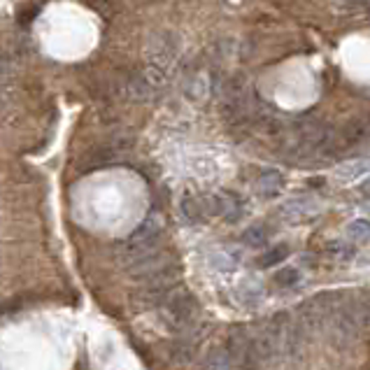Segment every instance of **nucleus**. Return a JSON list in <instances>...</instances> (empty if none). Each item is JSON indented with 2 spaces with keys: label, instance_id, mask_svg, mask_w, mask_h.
I'll return each mask as SVG.
<instances>
[{
  "label": "nucleus",
  "instance_id": "nucleus-13",
  "mask_svg": "<svg viewBox=\"0 0 370 370\" xmlns=\"http://www.w3.org/2000/svg\"><path fill=\"white\" fill-rule=\"evenodd\" d=\"M347 233L349 237H352L354 242H363V240H368L370 237V219H354L352 223L347 226Z\"/></svg>",
  "mask_w": 370,
  "mask_h": 370
},
{
  "label": "nucleus",
  "instance_id": "nucleus-6",
  "mask_svg": "<svg viewBox=\"0 0 370 370\" xmlns=\"http://www.w3.org/2000/svg\"><path fill=\"white\" fill-rule=\"evenodd\" d=\"M207 205H209V212L219 214L221 219H226L228 223L240 221V216L244 212L242 198L233 191H221V193L212 195V198H207Z\"/></svg>",
  "mask_w": 370,
  "mask_h": 370
},
{
  "label": "nucleus",
  "instance_id": "nucleus-4",
  "mask_svg": "<svg viewBox=\"0 0 370 370\" xmlns=\"http://www.w3.org/2000/svg\"><path fill=\"white\" fill-rule=\"evenodd\" d=\"M226 356L230 370H258L261 361H258L254 340H251V331L247 328H233L226 340Z\"/></svg>",
  "mask_w": 370,
  "mask_h": 370
},
{
  "label": "nucleus",
  "instance_id": "nucleus-8",
  "mask_svg": "<svg viewBox=\"0 0 370 370\" xmlns=\"http://www.w3.org/2000/svg\"><path fill=\"white\" fill-rule=\"evenodd\" d=\"M314 212H317V205H314L312 200L307 198H300V200H291L286 202V205H282V209H279V216H282L284 221H303L307 219V216H312Z\"/></svg>",
  "mask_w": 370,
  "mask_h": 370
},
{
  "label": "nucleus",
  "instance_id": "nucleus-12",
  "mask_svg": "<svg viewBox=\"0 0 370 370\" xmlns=\"http://www.w3.org/2000/svg\"><path fill=\"white\" fill-rule=\"evenodd\" d=\"M300 282V270L298 268H282L275 272V284L279 289H291Z\"/></svg>",
  "mask_w": 370,
  "mask_h": 370
},
{
  "label": "nucleus",
  "instance_id": "nucleus-3",
  "mask_svg": "<svg viewBox=\"0 0 370 370\" xmlns=\"http://www.w3.org/2000/svg\"><path fill=\"white\" fill-rule=\"evenodd\" d=\"M161 312H163L165 326L179 333L195 324L198 305H195V298L186 289L175 286V289L168 293V298L163 300V305H161Z\"/></svg>",
  "mask_w": 370,
  "mask_h": 370
},
{
  "label": "nucleus",
  "instance_id": "nucleus-15",
  "mask_svg": "<svg viewBox=\"0 0 370 370\" xmlns=\"http://www.w3.org/2000/svg\"><path fill=\"white\" fill-rule=\"evenodd\" d=\"M361 191L366 193V195H370V177H368L366 182H363V184H361Z\"/></svg>",
  "mask_w": 370,
  "mask_h": 370
},
{
  "label": "nucleus",
  "instance_id": "nucleus-11",
  "mask_svg": "<svg viewBox=\"0 0 370 370\" xmlns=\"http://www.w3.org/2000/svg\"><path fill=\"white\" fill-rule=\"evenodd\" d=\"M268 240V228L265 226H249L242 233V242L249 244V247H261Z\"/></svg>",
  "mask_w": 370,
  "mask_h": 370
},
{
  "label": "nucleus",
  "instance_id": "nucleus-1",
  "mask_svg": "<svg viewBox=\"0 0 370 370\" xmlns=\"http://www.w3.org/2000/svg\"><path fill=\"white\" fill-rule=\"evenodd\" d=\"M328 331L338 347H349L363 335L370 333V305L366 300H347L335 303L333 314L328 319Z\"/></svg>",
  "mask_w": 370,
  "mask_h": 370
},
{
  "label": "nucleus",
  "instance_id": "nucleus-16",
  "mask_svg": "<svg viewBox=\"0 0 370 370\" xmlns=\"http://www.w3.org/2000/svg\"><path fill=\"white\" fill-rule=\"evenodd\" d=\"M363 370H370V361H368V366H366V368H363Z\"/></svg>",
  "mask_w": 370,
  "mask_h": 370
},
{
  "label": "nucleus",
  "instance_id": "nucleus-9",
  "mask_svg": "<svg viewBox=\"0 0 370 370\" xmlns=\"http://www.w3.org/2000/svg\"><path fill=\"white\" fill-rule=\"evenodd\" d=\"M282 184H284V177L279 172L272 170V172H263L261 177H258L256 188L261 195H275L279 188H282Z\"/></svg>",
  "mask_w": 370,
  "mask_h": 370
},
{
  "label": "nucleus",
  "instance_id": "nucleus-14",
  "mask_svg": "<svg viewBox=\"0 0 370 370\" xmlns=\"http://www.w3.org/2000/svg\"><path fill=\"white\" fill-rule=\"evenodd\" d=\"M205 370H230L226 349H223V347L212 349L209 356H207V361H205Z\"/></svg>",
  "mask_w": 370,
  "mask_h": 370
},
{
  "label": "nucleus",
  "instance_id": "nucleus-10",
  "mask_svg": "<svg viewBox=\"0 0 370 370\" xmlns=\"http://www.w3.org/2000/svg\"><path fill=\"white\" fill-rule=\"evenodd\" d=\"M289 254H291L289 244H275L272 249H268L265 254H261V258H258V265H261V268H270V265H275V263H282Z\"/></svg>",
  "mask_w": 370,
  "mask_h": 370
},
{
  "label": "nucleus",
  "instance_id": "nucleus-2",
  "mask_svg": "<svg viewBox=\"0 0 370 370\" xmlns=\"http://www.w3.org/2000/svg\"><path fill=\"white\" fill-rule=\"evenodd\" d=\"M161 226H163V223H161V216L149 214L142 223H140L138 230L128 237V240L119 244V258H121V263L126 265V268H135L140 261H145V258H149L151 254H156Z\"/></svg>",
  "mask_w": 370,
  "mask_h": 370
},
{
  "label": "nucleus",
  "instance_id": "nucleus-7",
  "mask_svg": "<svg viewBox=\"0 0 370 370\" xmlns=\"http://www.w3.org/2000/svg\"><path fill=\"white\" fill-rule=\"evenodd\" d=\"M182 214H184V219L188 223H200L207 219L209 214V205H207V198H200V195H193L188 193L184 195V200H182Z\"/></svg>",
  "mask_w": 370,
  "mask_h": 370
},
{
  "label": "nucleus",
  "instance_id": "nucleus-5",
  "mask_svg": "<svg viewBox=\"0 0 370 370\" xmlns=\"http://www.w3.org/2000/svg\"><path fill=\"white\" fill-rule=\"evenodd\" d=\"M179 54V40L172 33H156L149 42V66L165 70Z\"/></svg>",
  "mask_w": 370,
  "mask_h": 370
}]
</instances>
